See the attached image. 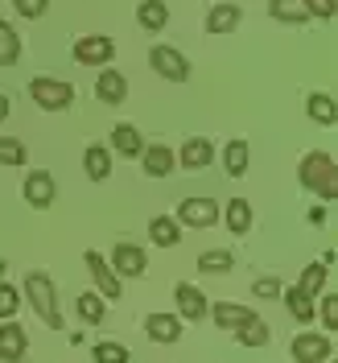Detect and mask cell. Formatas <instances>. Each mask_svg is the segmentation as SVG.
Listing matches in <instances>:
<instances>
[{"mask_svg":"<svg viewBox=\"0 0 338 363\" xmlns=\"http://www.w3.org/2000/svg\"><path fill=\"white\" fill-rule=\"evenodd\" d=\"M206 314L219 322V330H240L244 322L256 318L248 306H240V301H215V306H206Z\"/></svg>","mask_w":338,"mask_h":363,"instance_id":"9a60e30c","label":"cell"},{"mask_svg":"<svg viewBox=\"0 0 338 363\" xmlns=\"http://www.w3.org/2000/svg\"><path fill=\"white\" fill-rule=\"evenodd\" d=\"M74 310L83 318V326H99V322H103V301H99V294H79Z\"/></svg>","mask_w":338,"mask_h":363,"instance_id":"f546056e","label":"cell"},{"mask_svg":"<svg viewBox=\"0 0 338 363\" xmlns=\"http://www.w3.org/2000/svg\"><path fill=\"white\" fill-rule=\"evenodd\" d=\"M297 178H301L305 190H314V194H322V199H334L338 194V165H334V157H330L326 149L305 153L301 165H297Z\"/></svg>","mask_w":338,"mask_h":363,"instance_id":"6da1fadb","label":"cell"},{"mask_svg":"<svg viewBox=\"0 0 338 363\" xmlns=\"http://www.w3.org/2000/svg\"><path fill=\"white\" fill-rule=\"evenodd\" d=\"M326 215H330L326 206H314V211H310V223H314V227H322V223H326Z\"/></svg>","mask_w":338,"mask_h":363,"instance_id":"ab89813d","label":"cell"},{"mask_svg":"<svg viewBox=\"0 0 338 363\" xmlns=\"http://www.w3.org/2000/svg\"><path fill=\"white\" fill-rule=\"evenodd\" d=\"M240 21H244L240 4H215L206 13V33H231V29H240Z\"/></svg>","mask_w":338,"mask_h":363,"instance_id":"ffe728a7","label":"cell"},{"mask_svg":"<svg viewBox=\"0 0 338 363\" xmlns=\"http://www.w3.org/2000/svg\"><path fill=\"white\" fill-rule=\"evenodd\" d=\"M326 281H330V264H310V269L301 272L297 289H301V294H310V297H317V289H326Z\"/></svg>","mask_w":338,"mask_h":363,"instance_id":"f1b7e54d","label":"cell"},{"mask_svg":"<svg viewBox=\"0 0 338 363\" xmlns=\"http://www.w3.org/2000/svg\"><path fill=\"white\" fill-rule=\"evenodd\" d=\"M293 359L297 363H326V359H334V342H330V335L305 330V335L293 339Z\"/></svg>","mask_w":338,"mask_h":363,"instance_id":"52a82bcc","label":"cell"},{"mask_svg":"<svg viewBox=\"0 0 338 363\" xmlns=\"http://www.w3.org/2000/svg\"><path fill=\"white\" fill-rule=\"evenodd\" d=\"M322 322H326V330H334L338 326V297L334 294L322 297Z\"/></svg>","mask_w":338,"mask_h":363,"instance_id":"f35d334b","label":"cell"},{"mask_svg":"<svg viewBox=\"0 0 338 363\" xmlns=\"http://www.w3.org/2000/svg\"><path fill=\"white\" fill-rule=\"evenodd\" d=\"M112 58H116V42L103 38V33H91V38L74 42V62L79 67H108Z\"/></svg>","mask_w":338,"mask_h":363,"instance_id":"5b68a950","label":"cell"},{"mask_svg":"<svg viewBox=\"0 0 338 363\" xmlns=\"http://www.w3.org/2000/svg\"><path fill=\"white\" fill-rule=\"evenodd\" d=\"M231 264H235V256H231L227 248L203 252V256H198V272H231Z\"/></svg>","mask_w":338,"mask_h":363,"instance_id":"d6a6232c","label":"cell"},{"mask_svg":"<svg viewBox=\"0 0 338 363\" xmlns=\"http://www.w3.org/2000/svg\"><path fill=\"white\" fill-rule=\"evenodd\" d=\"M248 165H252V145L248 140H227V149H223V169L231 174V178H244L248 174Z\"/></svg>","mask_w":338,"mask_h":363,"instance_id":"e0dca14e","label":"cell"},{"mask_svg":"<svg viewBox=\"0 0 338 363\" xmlns=\"http://www.w3.org/2000/svg\"><path fill=\"white\" fill-rule=\"evenodd\" d=\"M301 4H305V13L317 17V21H330L334 17V0H301Z\"/></svg>","mask_w":338,"mask_h":363,"instance_id":"d590c367","label":"cell"},{"mask_svg":"<svg viewBox=\"0 0 338 363\" xmlns=\"http://www.w3.org/2000/svg\"><path fill=\"white\" fill-rule=\"evenodd\" d=\"M136 21H140V29H165L169 25V4L165 0H140L136 4Z\"/></svg>","mask_w":338,"mask_h":363,"instance_id":"44dd1931","label":"cell"},{"mask_svg":"<svg viewBox=\"0 0 338 363\" xmlns=\"http://www.w3.org/2000/svg\"><path fill=\"white\" fill-rule=\"evenodd\" d=\"M305 112H310V120H314V124H322V128H330V124H334V99H330V95H326V91H314V95H310V99H305Z\"/></svg>","mask_w":338,"mask_h":363,"instance_id":"83f0119b","label":"cell"},{"mask_svg":"<svg viewBox=\"0 0 338 363\" xmlns=\"http://www.w3.org/2000/svg\"><path fill=\"white\" fill-rule=\"evenodd\" d=\"M45 4H50V0H13V9H17L21 17H29V21H38V17H42Z\"/></svg>","mask_w":338,"mask_h":363,"instance_id":"74e56055","label":"cell"},{"mask_svg":"<svg viewBox=\"0 0 338 363\" xmlns=\"http://www.w3.org/2000/svg\"><path fill=\"white\" fill-rule=\"evenodd\" d=\"M174 219H178V227H210L219 223V203L215 199H181Z\"/></svg>","mask_w":338,"mask_h":363,"instance_id":"8992f818","label":"cell"},{"mask_svg":"<svg viewBox=\"0 0 338 363\" xmlns=\"http://www.w3.org/2000/svg\"><path fill=\"white\" fill-rule=\"evenodd\" d=\"M210 161H215V145H210L206 136H190V140L181 145V153H178L181 169H206Z\"/></svg>","mask_w":338,"mask_h":363,"instance_id":"5bb4252c","label":"cell"},{"mask_svg":"<svg viewBox=\"0 0 338 363\" xmlns=\"http://www.w3.org/2000/svg\"><path fill=\"white\" fill-rule=\"evenodd\" d=\"M149 67L157 70L165 83H186L190 79V62H186V54L178 45H153L149 50Z\"/></svg>","mask_w":338,"mask_h":363,"instance_id":"277c9868","label":"cell"},{"mask_svg":"<svg viewBox=\"0 0 338 363\" xmlns=\"http://www.w3.org/2000/svg\"><path fill=\"white\" fill-rule=\"evenodd\" d=\"M140 149H145V140H140V133H136L133 124H116L112 128V153H120V157H140Z\"/></svg>","mask_w":338,"mask_h":363,"instance_id":"7402d4cb","label":"cell"},{"mask_svg":"<svg viewBox=\"0 0 338 363\" xmlns=\"http://www.w3.org/2000/svg\"><path fill=\"white\" fill-rule=\"evenodd\" d=\"M83 169H87L91 182H108V174H112V149H108V145H87Z\"/></svg>","mask_w":338,"mask_h":363,"instance_id":"ac0fdd59","label":"cell"},{"mask_svg":"<svg viewBox=\"0 0 338 363\" xmlns=\"http://www.w3.org/2000/svg\"><path fill=\"white\" fill-rule=\"evenodd\" d=\"M21 310V294H17V285H9V281H0V318L9 322V318Z\"/></svg>","mask_w":338,"mask_h":363,"instance_id":"e575fe53","label":"cell"},{"mask_svg":"<svg viewBox=\"0 0 338 363\" xmlns=\"http://www.w3.org/2000/svg\"><path fill=\"white\" fill-rule=\"evenodd\" d=\"M235 335H240V342H244V347H264V342H269V326H264L260 318H252V322H244Z\"/></svg>","mask_w":338,"mask_h":363,"instance_id":"836d02e7","label":"cell"},{"mask_svg":"<svg viewBox=\"0 0 338 363\" xmlns=\"http://www.w3.org/2000/svg\"><path fill=\"white\" fill-rule=\"evenodd\" d=\"M223 219L235 235H248L252 231V203L248 199H231V203L223 206Z\"/></svg>","mask_w":338,"mask_h":363,"instance_id":"d4e9b609","label":"cell"},{"mask_svg":"<svg viewBox=\"0 0 338 363\" xmlns=\"http://www.w3.org/2000/svg\"><path fill=\"white\" fill-rule=\"evenodd\" d=\"M95 95H99V104H112V108H120V104L128 99V79H124L120 70L103 67V70H99V79H95Z\"/></svg>","mask_w":338,"mask_h":363,"instance_id":"8fae6325","label":"cell"},{"mask_svg":"<svg viewBox=\"0 0 338 363\" xmlns=\"http://www.w3.org/2000/svg\"><path fill=\"white\" fill-rule=\"evenodd\" d=\"M91 355H95V363H128V347H124V342L103 339V342L91 347Z\"/></svg>","mask_w":338,"mask_h":363,"instance_id":"1f68e13d","label":"cell"},{"mask_svg":"<svg viewBox=\"0 0 338 363\" xmlns=\"http://www.w3.org/2000/svg\"><path fill=\"white\" fill-rule=\"evenodd\" d=\"M25 297H29L33 314L42 318L50 330H62V314H58V289H54L50 272H42V269L25 272Z\"/></svg>","mask_w":338,"mask_h":363,"instance_id":"7a4b0ae2","label":"cell"},{"mask_svg":"<svg viewBox=\"0 0 338 363\" xmlns=\"http://www.w3.org/2000/svg\"><path fill=\"white\" fill-rule=\"evenodd\" d=\"M326 363H334V359H326Z\"/></svg>","mask_w":338,"mask_h":363,"instance_id":"b9f144b4","label":"cell"},{"mask_svg":"<svg viewBox=\"0 0 338 363\" xmlns=\"http://www.w3.org/2000/svg\"><path fill=\"white\" fill-rule=\"evenodd\" d=\"M145 335L153 342H178L181 339V318L178 314H149L145 318Z\"/></svg>","mask_w":338,"mask_h":363,"instance_id":"2e32d148","label":"cell"},{"mask_svg":"<svg viewBox=\"0 0 338 363\" xmlns=\"http://www.w3.org/2000/svg\"><path fill=\"white\" fill-rule=\"evenodd\" d=\"M281 297H285V306H289V314L297 318V322H314L317 318V301L310 294H301V289H281Z\"/></svg>","mask_w":338,"mask_h":363,"instance_id":"cb8c5ba5","label":"cell"},{"mask_svg":"<svg viewBox=\"0 0 338 363\" xmlns=\"http://www.w3.org/2000/svg\"><path fill=\"white\" fill-rule=\"evenodd\" d=\"M149 235H153V244H157V248H178L181 227H178L174 215H157V219L149 223Z\"/></svg>","mask_w":338,"mask_h":363,"instance_id":"603a6c76","label":"cell"},{"mask_svg":"<svg viewBox=\"0 0 338 363\" xmlns=\"http://www.w3.org/2000/svg\"><path fill=\"white\" fill-rule=\"evenodd\" d=\"M21 62V38L17 29L0 17V67H17Z\"/></svg>","mask_w":338,"mask_h":363,"instance_id":"484cf974","label":"cell"},{"mask_svg":"<svg viewBox=\"0 0 338 363\" xmlns=\"http://www.w3.org/2000/svg\"><path fill=\"white\" fill-rule=\"evenodd\" d=\"M252 294L264 297V301H272V297H281V281H276V277H260V281L252 285Z\"/></svg>","mask_w":338,"mask_h":363,"instance_id":"8d00e7d4","label":"cell"},{"mask_svg":"<svg viewBox=\"0 0 338 363\" xmlns=\"http://www.w3.org/2000/svg\"><path fill=\"white\" fill-rule=\"evenodd\" d=\"M174 165H178V157H174V149H165V145H145V149H140V169H145L149 178H169Z\"/></svg>","mask_w":338,"mask_h":363,"instance_id":"7c38bea8","label":"cell"},{"mask_svg":"<svg viewBox=\"0 0 338 363\" xmlns=\"http://www.w3.org/2000/svg\"><path fill=\"white\" fill-rule=\"evenodd\" d=\"M145 264H149L145 248H136V244H128V240L112 248V272H116V277H140Z\"/></svg>","mask_w":338,"mask_h":363,"instance_id":"30bf717a","label":"cell"},{"mask_svg":"<svg viewBox=\"0 0 338 363\" xmlns=\"http://www.w3.org/2000/svg\"><path fill=\"white\" fill-rule=\"evenodd\" d=\"M29 95H33V104H38L42 112H62V108H70V99H74L70 83L67 79H54V74L29 79Z\"/></svg>","mask_w":338,"mask_h":363,"instance_id":"3957f363","label":"cell"},{"mask_svg":"<svg viewBox=\"0 0 338 363\" xmlns=\"http://www.w3.org/2000/svg\"><path fill=\"white\" fill-rule=\"evenodd\" d=\"M25 351H29V335H25L21 326L9 318V322L0 326V359H4V363H21Z\"/></svg>","mask_w":338,"mask_h":363,"instance_id":"4fadbf2b","label":"cell"},{"mask_svg":"<svg viewBox=\"0 0 338 363\" xmlns=\"http://www.w3.org/2000/svg\"><path fill=\"white\" fill-rule=\"evenodd\" d=\"M21 194H25L29 206L45 211V206H54V199H58V182H54V174H45V169H33V174L21 182Z\"/></svg>","mask_w":338,"mask_h":363,"instance_id":"ba28073f","label":"cell"},{"mask_svg":"<svg viewBox=\"0 0 338 363\" xmlns=\"http://www.w3.org/2000/svg\"><path fill=\"white\" fill-rule=\"evenodd\" d=\"M174 301H178V318L186 314V322H198L206 318V297L194 289V285H178L174 289Z\"/></svg>","mask_w":338,"mask_h":363,"instance_id":"d6986e66","label":"cell"},{"mask_svg":"<svg viewBox=\"0 0 338 363\" xmlns=\"http://www.w3.org/2000/svg\"><path fill=\"white\" fill-rule=\"evenodd\" d=\"M83 260H87L91 277H95V289H99L103 297H112V301H120V297H124V285H120V277L112 272V264H108L99 252H87Z\"/></svg>","mask_w":338,"mask_h":363,"instance_id":"9c48e42d","label":"cell"},{"mask_svg":"<svg viewBox=\"0 0 338 363\" xmlns=\"http://www.w3.org/2000/svg\"><path fill=\"white\" fill-rule=\"evenodd\" d=\"M9 108H13V104H9V95H0V120H9Z\"/></svg>","mask_w":338,"mask_h":363,"instance_id":"60d3db41","label":"cell"},{"mask_svg":"<svg viewBox=\"0 0 338 363\" xmlns=\"http://www.w3.org/2000/svg\"><path fill=\"white\" fill-rule=\"evenodd\" d=\"M269 13L281 25H305V21H310V13H305V4H301V0H269Z\"/></svg>","mask_w":338,"mask_h":363,"instance_id":"4316f807","label":"cell"},{"mask_svg":"<svg viewBox=\"0 0 338 363\" xmlns=\"http://www.w3.org/2000/svg\"><path fill=\"white\" fill-rule=\"evenodd\" d=\"M29 149H25L21 136H0V165H25Z\"/></svg>","mask_w":338,"mask_h":363,"instance_id":"4dcf8cb0","label":"cell"}]
</instances>
